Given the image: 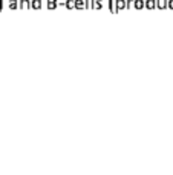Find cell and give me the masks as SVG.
I'll return each mask as SVG.
<instances>
[{
    "label": "cell",
    "mask_w": 173,
    "mask_h": 175,
    "mask_svg": "<svg viewBox=\"0 0 173 175\" xmlns=\"http://www.w3.org/2000/svg\"><path fill=\"white\" fill-rule=\"evenodd\" d=\"M145 8L147 9H155L156 8V0H145Z\"/></svg>",
    "instance_id": "obj_6"
},
{
    "label": "cell",
    "mask_w": 173,
    "mask_h": 175,
    "mask_svg": "<svg viewBox=\"0 0 173 175\" xmlns=\"http://www.w3.org/2000/svg\"><path fill=\"white\" fill-rule=\"evenodd\" d=\"M65 6L68 9H75V0H66L65 2Z\"/></svg>",
    "instance_id": "obj_11"
},
{
    "label": "cell",
    "mask_w": 173,
    "mask_h": 175,
    "mask_svg": "<svg viewBox=\"0 0 173 175\" xmlns=\"http://www.w3.org/2000/svg\"><path fill=\"white\" fill-rule=\"evenodd\" d=\"M32 9H40L41 8V0H31Z\"/></svg>",
    "instance_id": "obj_10"
},
{
    "label": "cell",
    "mask_w": 173,
    "mask_h": 175,
    "mask_svg": "<svg viewBox=\"0 0 173 175\" xmlns=\"http://www.w3.org/2000/svg\"><path fill=\"white\" fill-rule=\"evenodd\" d=\"M116 6H118V11H121V9L127 8V3H126V0H116Z\"/></svg>",
    "instance_id": "obj_9"
},
{
    "label": "cell",
    "mask_w": 173,
    "mask_h": 175,
    "mask_svg": "<svg viewBox=\"0 0 173 175\" xmlns=\"http://www.w3.org/2000/svg\"><path fill=\"white\" fill-rule=\"evenodd\" d=\"M169 9H173V0H169Z\"/></svg>",
    "instance_id": "obj_15"
},
{
    "label": "cell",
    "mask_w": 173,
    "mask_h": 175,
    "mask_svg": "<svg viewBox=\"0 0 173 175\" xmlns=\"http://www.w3.org/2000/svg\"><path fill=\"white\" fill-rule=\"evenodd\" d=\"M156 8L158 9H167L169 8V0H156Z\"/></svg>",
    "instance_id": "obj_2"
},
{
    "label": "cell",
    "mask_w": 173,
    "mask_h": 175,
    "mask_svg": "<svg viewBox=\"0 0 173 175\" xmlns=\"http://www.w3.org/2000/svg\"><path fill=\"white\" fill-rule=\"evenodd\" d=\"M94 2L95 0H86V9H94Z\"/></svg>",
    "instance_id": "obj_13"
},
{
    "label": "cell",
    "mask_w": 173,
    "mask_h": 175,
    "mask_svg": "<svg viewBox=\"0 0 173 175\" xmlns=\"http://www.w3.org/2000/svg\"><path fill=\"white\" fill-rule=\"evenodd\" d=\"M20 8L22 9H32L31 0H20Z\"/></svg>",
    "instance_id": "obj_3"
},
{
    "label": "cell",
    "mask_w": 173,
    "mask_h": 175,
    "mask_svg": "<svg viewBox=\"0 0 173 175\" xmlns=\"http://www.w3.org/2000/svg\"><path fill=\"white\" fill-rule=\"evenodd\" d=\"M48 2V9H55L60 3H58V0H46Z\"/></svg>",
    "instance_id": "obj_4"
},
{
    "label": "cell",
    "mask_w": 173,
    "mask_h": 175,
    "mask_svg": "<svg viewBox=\"0 0 173 175\" xmlns=\"http://www.w3.org/2000/svg\"><path fill=\"white\" fill-rule=\"evenodd\" d=\"M103 8V0H95L94 2V9H101Z\"/></svg>",
    "instance_id": "obj_12"
},
{
    "label": "cell",
    "mask_w": 173,
    "mask_h": 175,
    "mask_svg": "<svg viewBox=\"0 0 173 175\" xmlns=\"http://www.w3.org/2000/svg\"><path fill=\"white\" fill-rule=\"evenodd\" d=\"M9 8H11V9L20 8V0H9Z\"/></svg>",
    "instance_id": "obj_8"
},
{
    "label": "cell",
    "mask_w": 173,
    "mask_h": 175,
    "mask_svg": "<svg viewBox=\"0 0 173 175\" xmlns=\"http://www.w3.org/2000/svg\"><path fill=\"white\" fill-rule=\"evenodd\" d=\"M135 8H136V9L145 8V0H135Z\"/></svg>",
    "instance_id": "obj_7"
},
{
    "label": "cell",
    "mask_w": 173,
    "mask_h": 175,
    "mask_svg": "<svg viewBox=\"0 0 173 175\" xmlns=\"http://www.w3.org/2000/svg\"><path fill=\"white\" fill-rule=\"evenodd\" d=\"M109 11L112 14L118 12V6H116V0H109Z\"/></svg>",
    "instance_id": "obj_1"
},
{
    "label": "cell",
    "mask_w": 173,
    "mask_h": 175,
    "mask_svg": "<svg viewBox=\"0 0 173 175\" xmlns=\"http://www.w3.org/2000/svg\"><path fill=\"white\" fill-rule=\"evenodd\" d=\"M126 3H127V9L135 8V0H126Z\"/></svg>",
    "instance_id": "obj_14"
},
{
    "label": "cell",
    "mask_w": 173,
    "mask_h": 175,
    "mask_svg": "<svg viewBox=\"0 0 173 175\" xmlns=\"http://www.w3.org/2000/svg\"><path fill=\"white\" fill-rule=\"evenodd\" d=\"M75 8L77 9H86V0H75Z\"/></svg>",
    "instance_id": "obj_5"
}]
</instances>
